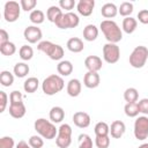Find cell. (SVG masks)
I'll list each match as a JSON object with an SVG mask.
<instances>
[{
    "label": "cell",
    "instance_id": "cell-1",
    "mask_svg": "<svg viewBox=\"0 0 148 148\" xmlns=\"http://www.w3.org/2000/svg\"><path fill=\"white\" fill-rule=\"evenodd\" d=\"M99 28H101L104 37L106 38L108 43L117 44L118 42H120L123 39V31L114 21L104 20V21L101 22Z\"/></svg>",
    "mask_w": 148,
    "mask_h": 148
},
{
    "label": "cell",
    "instance_id": "cell-37",
    "mask_svg": "<svg viewBox=\"0 0 148 148\" xmlns=\"http://www.w3.org/2000/svg\"><path fill=\"white\" fill-rule=\"evenodd\" d=\"M28 143L32 148H43L44 146V140L40 135H31L28 140Z\"/></svg>",
    "mask_w": 148,
    "mask_h": 148
},
{
    "label": "cell",
    "instance_id": "cell-45",
    "mask_svg": "<svg viewBox=\"0 0 148 148\" xmlns=\"http://www.w3.org/2000/svg\"><path fill=\"white\" fill-rule=\"evenodd\" d=\"M136 18L142 24H148V9H142L138 13Z\"/></svg>",
    "mask_w": 148,
    "mask_h": 148
},
{
    "label": "cell",
    "instance_id": "cell-35",
    "mask_svg": "<svg viewBox=\"0 0 148 148\" xmlns=\"http://www.w3.org/2000/svg\"><path fill=\"white\" fill-rule=\"evenodd\" d=\"M118 13L124 16V17H128L131 16V14L133 13V3L128 2V1H124L120 3L119 8H118Z\"/></svg>",
    "mask_w": 148,
    "mask_h": 148
},
{
    "label": "cell",
    "instance_id": "cell-34",
    "mask_svg": "<svg viewBox=\"0 0 148 148\" xmlns=\"http://www.w3.org/2000/svg\"><path fill=\"white\" fill-rule=\"evenodd\" d=\"M124 111H125V114L130 118H134L136 117L140 111H139V106H138V102L135 103H126V105L124 106Z\"/></svg>",
    "mask_w": 148,
    "mask_h": 148
},
{
    "label": "cell",
    "instance_id": "cell-12",
    "mask_svg": "<svg viewBox=\"0 0 148 148\" xmlns=\"http://www.w3.org/2000/svg\"><path fill=\"white\" fill-rule=\"evenodd\" d=\"M90 121H91L90 116L87 112L77 111L73 114V123L79 128H87L90 125Z\"/></svg>",
    "mask_w": 148,
    "mask_h": 148
},
{
    "label": "cell",
    "instance_id": "cell-3",
    "mask_svg": "<svg viewBox=\"0 0 148 148\" xmlns=\"http://www.w3.org/2000/svg\"><path fill=\"white\" fill-rule=\"evenodd\" d=\"M65 87V82L60 75L51 74L47 77L44 79L42 83V90L47 96H53L58 92H60Z\"/></svg>",
    "mask_w": 148,
    "mask_h": 148
},
{
    "label": "cell",
    "instance_id": "cell-15",
    "mask_svg": "<svg viewBox=\"0 0 148 148\" xmlns=\"http://www.w3.org/2000/svg\"><path fill=\"white\" fill-rule=\"evenodd\" d=\"M99 82H101V77L99 74L96 72H87L83 76V84L89 89L97 88L99 86Z\"/></svg>",
    "mask_w": 148,
    "mask_h": 148
},
{
    "label": "cell",
    "instance_id": "cell-43",
    "mask_svg": "<svg viewBox=\"0 0 148 148\" xmlns=\"http://www.w3.org/2000/svg\"><path fill=\"white\" fill-rule=\"evenodd\" d=\"M139 111L143 114H148V98H142L138 102Z\"/></svg>",
    "mask_w": 148,
    "mask_h": 148
},
{
    "label": "cell",
    "instance_id": "cell-9",
    "mask_svg": "<svg viewBox=\"0 0 148 148\" xmlns=\"http://www.w3.org/2000/svg\"><path fill=\"white\" fill-rule=\"evenodd\" d=\"M133 133L135 139L140 141L148 138V117L147 116H141L135 119Z\"/></svg>",
    "mask_w": 148,
    "mask_h": 148
},
{
    "label": "cell",
    "instance_id": "cell-21",
    "mask_svg": "<svg viewBox=\"0 0 148 148\" xmlns=\"http://www.w3.org/2000/svg\"><path fill=\"white\" fill-rule=\"evenodd\" d=\"M98 37V28L95 24H88L83 28V39L87 42H94Z\"/></svg>",
    "mask_w": 148,
    "mask_h": 148
},
{
    "label": "cell",
    "instance_id": "cell-41",
    "mask_svg": "<svg viewBox=\"0 0 148 148\" xmlns=\"http://www.w3.org/2000/svg\"><path fill=\"white\" fill-rule=\"evenodd\" d=\"M0 148H15V142L12 136H2L0 139Z\"/></svg>",
    "mask_w": 148,
    "mask_h": 148
},
{
    "label": "cell",
    "instance_id": "cell-11",
    "mask_svg": "<svg viewBox=\"0 0 148 148\" xmlns=\"http://www.w3.org/2000/svg\"><path fill=\"white\" fill-rule=\"evenodd\" d=\"M23 37L30 44H35L37 42H40L43 37V32L37 25H28L23 31Z\"/></svg>",
    "mask_w": 148,
    "mask_h": 148
},
{
    "label": "cell",
    "instance_id": "cell-8",
    "mask_svg": "<svg viewBox=\"0 0 148 148\" xmlns=\"http://www.w3.org/2000/svg\"><path fill=\"white\" fill-rule=\"evenodd\" d=\"M21 5L16 1H7L3 7V17L7 22L13 23L18 20L21 15Z\"/></svg>",
    "mask_w": 148,
    "mask_h": 148
},
{
    "label": "cell",
    "instance_id": "cell-28",
    "mask_svg": "<svg viewBox=\"0 0 148 148\" xmlns=\"http://www.w3.org/2000/svg\"><path fill=\"white\" fill-rule=\"evenodd\" d=\"M94 132L96 136H105L110 134V126L105 123V121H98L95 127H94Z\"/></svg>",
    "mask_w": 148,
    "mask_h": 148
},
{
    "label": "cell",
    "instance_id": "cell-23",
    "mask_svg": "<svg viewBox=\"0 0 148 148\" xmlns=\"http://www.w3.org/2000/svg\"><path fill=\"white\" fill-rule=\"evenodd\" d=\"M49 117H50V120L53 124L61 123L64 120V118H65V111H64V109L61 106H53L50 110Z\"/></svg>",
    "mask_w": 148,
    "mask_h": 148
},
{
    "label": "cell",
    "instance_id": "cell-16",
    "mask_svg": "<svg viewBox=\"0 0 148 148\" xmlns=\"http://www.w3.org/2000/svg\"><path fill=\"white\" fill-rule=\"evenodd\" d=\"M126 131V126L121 120H114L112 121L110 126V134L113 139H120Z\"/></svg>",
    "mask_w": 148,
    "mask_h": 148
},
{
    "label": "cell",
    "instance_id": "cell-27",
    "mask_svg": "<svg viewBox=\"0 0 148 148\" xmlns=\"http://www.w3.org/2000/svg\"><path fill=\"white\" fill-rule=\"evenodd\" d=\"M29 65H27L25 62H16L13 68V72L17 77H25L29 74Z\"/></svg>",
    "mask_w": 148,
    "mask_h": 148
},
{
    "label": "cell",
    "instance_id": "cell-38",
    "mask_svg": "<svg viewBox=\"0 0 148 148\" xmlns=\"http://www.w3.org/2000/svg\"><path fill=\"white\" fill-rule=\"evenodd\" d=\"M20 5H21V8L24 10V12H32L35 10V7L37 5V1L36 0H21L20 1Z\"/></svg>",
    "mask_w": 148,
    "mask_h": 148
},
{
    "label": "cell",
    "instance_id": "cell-48",
    "mask_svg": "<svg viewBox=\"0 0 148 148\" xmlns=\"http://www.w3.org/2000/svg\"><path fill=\"white\" fill-rule=\"evenodd\" d=\"M138 148H148V143H142V145H140Z\"/></svg>",
    "mask_w": 148,
    "mask_h": 148
},
{
    "label": "cell",
    "instance_id": "cell-25",
    "mask_svg": "<svg viewBox=\"0 0 148 148\" xmlns=\"http://www.w3.org/2000/svg\"><path fill=\"white\" fill-rule=\"evenodd\" d=\"M38 87H39V81H38V79L35 77V76L28 77V79L24 81V83H23V89H24V91L28 92V94H34V92L38 89Z\"/></svg>",
    "mask_w": 148,
    "mask_h": 148
},
{
    "label": "cell",
    "instance_id": "cell-5",
    "mask_svg": "<svg viewBox=\"0 0 148 148\" xmlns=\"http://www.w3.org/2000/svg\"><path fill=\"white\" fill-rule=\"evenodd\" d=\"M147 59H148V49L143 45H139L134 47V50L130 54L128 61L133 68H142L146 65Z\"/></svg>",
    "mask_w": 148,
    "mask_h": 148
},
{
    "label": "cell",
    "instance_id": "cell-26",
    "mask_svg": "<svg viewBox=\"0 0 148 148\" xmlns=\"http://www.w3.org/2000/svg\"><path fill=\"white\" fill-rule=\"evenodd\" d=\"M62 14H64V13H62V10H61V8H60L59 6H51V7H49L47 10H46V17H47V20H49L50 22H52V23H54Z\"/></svg>",
    "mask_w": 148,
    "mask_h": 148
},
{
    "label": "cell",
    "instance_id": "cell-17",
    "mask_svg": "<svg viewBox=\"0 0 148 148\" xmlns=\"http://www.w3.org/2000/svg\"><path fill=\"white\" fill-rule=\"evenodd\" d=\"M66 90H67V94H68L71 97H77V96L81 94L82 83H81L80 80H77V79H72V80L68 81L67 87H66Z\"/></svg>",
    "mask_w": 148,
    "mask_h": 148
},
{
    "label": "cell",
    "instance_id": "cell-2",
    "mask_svg": "<svg viewBox=\"0 0 148 148\" xmlns=\"http://www.w3.org/2000/svg\"><path fill=\"white\" fill-rule=\"evenodd\" d=\"M35 131L40 135L43 139L52 140L58 134V128L51 120H46L45 118H38L34 123Z\"/></svg>",
    "mask_w": 148,
    "mask_h": 148
},
{
    "label": "cell",
    "instance_id": "cell-40",
    "mask_svg": "<svg viewBox=\"0 0 148 148\" xmlns=\"http://www.w3.org/2000/svg\"><path fill=\"white\" fill-rule=\"evenodd\" d=\"M23 102V95L18 90H13L9 95V104H16Z\"/></svg>",
    "mask_w": 148,
    "mask_h": 148
},
{
    "label": "cell",
    "instance_id": "cell-31",
    "mask_svg": "<svg viewBox=\"0 0 148 148\" xmlns=\"http://www.w3.org/2000/svg\"><path fill=\"white\" fill-rule=\"evenodd\" d=\"M18 56L23 61H28L34 57V50L29 45H22L18 50Z\"/></svg>",
    "mask_w": 148,
    "mask_h": 148
},
{
    "label": "cell",
    "instance_id": "cell-32",
    "mask_svg": "<svg viewBox=\"0 0 148 148\" xmlns=\"http://www.w3.org/2000/svg\"><path fill=\"white\" fill-rule=\"evenodd\" d=\"M0 83L3 87H10L14 83V74H12L9 71L0 72Z\"/></svg>",
    "mask_w": 148,
    "mask_h": 148
},
{
    "label": "cell",
    "instance_id": "cell-30",
    "mask_svg": "<svg viewBox=\"0 0 148 148\" xmlns=\"http://www.w3.org/2000/svg\"><path fill=\"white\" fill-rule=\"evenodd\" d=\"M15 52H16V46L13 42H7L3 44H0V53L2 56L10 57V56L15 54Z\"/></svg>",
    "mask_w": 148,
    "mask_h": 148
},
{
    "label": "cell",
    "instance_id": "cell-14",
    "mask_svg": "<svg viewBox=\"0 0 148 148\" xmlns=\"http://www.w3.org/2000/svg\"><path fill=\"white\" fill-rule=\"evenodd\" d=\"M94 7H95L94 0H80L76 3V9L79 14L82 16H90L92 14Z\"/></svg>",
    "mask_w": 148,
    "mask_h": 148
},
{
    "label": "cell",
    "instance_id": "cell-18",
    "mask_svg": "<svg viewBox=\"0 0 148 148\" xmlns=\"http://www.w3.org/2000/svg\"><path fill=\"white\" fill-rule=\"evenodd\" d=\"M25 112H27V108L23 102L16 103V104H9V114L13 118L15 119L23 118L25 116Z\"/></svg>",
    "mask_w": 148,
    "mask_h": 148
},
{
    "label": "cell",
    "instance_id": "cell-10",
    "mask_svg": "<svg viewBox=\"0 0 148 148\" xmlns=\"http://www.w3.org/2000/svg\"><path fill=\"white\" fill-rule=\"evenodd\" d=\"M103 58L108 64H116L120 58V49L117 44L106 43L103 46Z\"/></svg>",
    "mask_w": 148,
    "mask_h": 148
},
{
    "label": "cell",
    "instance_id": "cell-19",
    "mask_svg": "<svg viewBox=\"0 0 148 148\" xmlns=\"http://www.w3.org/2000/svg\"><path fill=\"white\" fill-rule=\"evenodd\" d=\"M67 49L73 52V53H80L83 51L84 49V44H83V40L79 37H72L67 40V44H66Z\"/></svg>",
    "mask_w": 148,
    "mask_h": 148
},
{
    "label": "cell",
    "instance_id": "cell-4",
    "mask_svg": "<svg viewBox=\"0 0 148 148\" xmlns=\"http://www.w3.org/2000/svg\"><path fill=\"white\" fill-rule=\"evenodd\" d=\"M37 49L45 53L51 60H60L62 59L64 57V49L61 45L59 44H54L50 40H42L38 43L37 45Z\"/></svg>",
    "mask_w": 148,
    "mask_h": 148
},
{
    "label": "cell",
    "instance_id": "cell-47",
    "mask_svg": "<svg viewBox=\"0 0 148 148\" xmlns=\"http://www.w3.org/2000/svg\"><path fill=\"white\" fill-rule=\"evenodd\" d=\"M15 148H32L28 142H25L24 140H21L18 141V143L15 146Z\"/></svg>",
    "mask_w": 148,
    "mask_h": 148
},
{
    "label": "cell",
    "instance_id": "cell-13",
    "mask_svg": "<svg viewBox=\"0 0 148 148\" xmlns=\"http://www.w3.org/2000/svg\"><path fill=\"white\" fill-rule=\"evenodd\" d=\"M84 66L88 69V72H96L98 73V71L102 69V59L98 56H88L84 59Z\"/></svg>",
    "mask_w": 148,
    "mask_h": 148
},
{
    "label": "cell",
    "instance_id": "cell-22",
    "mask_svg": "<svg viewBox=\"0 0 148 148\" xmlns=\"http://www.w3.org/2000/svg\"><path fill=\"white\" fill-rule=\"evenodd\" d=\"M73 64L69 60H61L57 65V72L60 76H68L73 72Z\"/></svg>",
    "mask_w": 148,
    "mask_h": 148
},
{
    "label": "cell",
    "instance_id": "cell-33",
    "mask_svg": "<svg viewBox=\"0 0 148 148\" xmlns=\"http://www.w3.org/2000/svg\"><path fill=\"white\" fill-rule=\"evenodd\" d=\"M29 20H30L31 23H34L36 25L37 24H42L44 22V20H45V14L42 10H39V9H35V10H32L30 13Z\"/></svg>",
    "mask_w": 148,
    "mask_h": 148
},
{
    "label": "cell",
    "instance_id": "cell-29",
    "mask_svg": "<svg viewBox=\"0 0 148 148\" xmlns=\"http://www.w3.org/2000/svg\"><path fill=\"white\" fill-rule=\"evenodd\" d=\"M124 99L127 103H135V102H138V99H139V91H138V89H135L133 87L127 88L124 91Z\"/></svg>",
    "mask_w": 148,
    "mask_h": 148
},
{
    "label": "cell",
    "instance_id": "cell-36",
    "mask_svg": "<svg viewBox=\"0 0 148 148\" xmlns=\"http://www.w3.org/2000/svg\"><path fill=\"white\" fill-rule=\"evenodd\" d=\"M77 145L79 148H92V140L88 134L82 133L77 138Z\"/></svg>",
    "mask_w": 148,
    "mask_h": 148
},
{
    "label": "cell",
    "instance_id": "cell-7",
    "mask_svg": "<svg viewBox=\"0 0 148 148\" xmlns=\"http://www.w3.org/2000/svg\"><path fill=\"white\" fill-rule=\"evenodd\" d=\"M80 23V18L75 13L72 12H67L65 14H62L56 22L54 24L59 28V29H72V28H76Z\"/></svg>",
    "mask_w": 148,
    "mask_h": 148
},
{
    "label": "cell",
    "instance_id": "cell-24",
    "mask_svg": "<svg viewBox=\"0 0 148 148\" xmlns=\"http://www.w3.org/2000/svg\"><path fill=\"white\" fill-rule=\"evenodd\" d=\"M121 27H123V30H124L126 34H128V35H130V34H133V32L135 31L136 27H138V21H136V18H134V17H132V16L125 17V18L123 20Z\"/></svg>",
    "mask_w": 148,
    "mask_h": 148
},
{
    "label": "cell",
    "instance_id": "cell-6",
    "mask_svg": "<svg viewBox=\"0 0 148 148\" xmlns=\"http://www.w3.org/2000/svg\"><path fill=\"white\" fill-rule=\"evenodd\" d=\"M72 143V127L68 124H61L56 136V145L59 148H68Z\"/></svg>",
    "mask_w": 148,
    "mask_h": 148
},
{
    "label": "cell",
    "instance_id": "cell-44",
    "mask_svg": "<svg viewBox=\"0 0 148 148\" xmlns=\"http://www.w3.org/2000/svg\"><path fill=\"white\" fill-rule=\"evenodd\" d=\"M7 103H8V96L5 91H0V112H3L6 110V106H7Z\"/></svg>",
    "mask_w": 148,
    "mask_h": 148
},
{
    "label": "cell",
    "instance_id": "cell-42",
    "mask_svg": "<svg viewBox=\"0 0 148 148\" xmlns=\"http://www.w3.org/2000/svg\"><path fill=\"white\" fill-rule=\"evenodd\" d=\"M75 1L74 0H60L59 1V7L61 9H65V10H72L74 7H75Z\"/></svg>",
    "mask_w": 148,
    "mask_h": 148
},
{
    "label": "cell",
    "instance_id": "cell-46",
    "mask_svg": "<svg viewBox=\"0 0 148 148\" xmlns=\"http://www.w3.org/2000/svg\"><path fill=\"white\" fill-rule=\"evenodd\" d=\"M9 42V34L5 29H0V44Z\"/></svg>",
    "mask_w": 148,
    "mask_h": 148
},
{
    "label": "cell",
    "instance_id": "cell-20",
    "mask_svg": "<svg viewBox=\"0 0 148 148\" xmlns=\"http://www.w3.org/2000/svg\"><path fill=\"white\" fill-rule=\"evenodd\" d=\"M101 14L103 17H105L106 20L109 18H113L117 14H118V7L112 3V2H106L102 6L101 8Z\"/></svg>",
    "mask_w": 148,
    "mask_h": 148
},
{
    "label": "cell",
    "instance_id": "cell-39",
    "mask_svg": "<svg viewBox=\"0 0 148 148\" xmlns=\"http://www.w3.org/2000/svg\"><path fill=\"white\" fill-rule=\"evenodd\" d=\"M95 145H96L97 148H109V146H110V138H109V135L96 136L95 138Z\"/></svg>",
    "mask_w": 148,
    "mask_h": 148
}]
</instances>
